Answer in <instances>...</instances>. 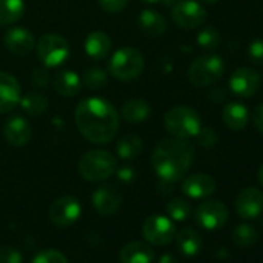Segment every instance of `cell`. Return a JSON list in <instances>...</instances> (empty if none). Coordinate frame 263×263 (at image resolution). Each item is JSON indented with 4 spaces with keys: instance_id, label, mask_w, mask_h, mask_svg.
<instances>
[{
    "instance_id": "1",
    "label": "cell",
    "mask_w": 263,
    "mask_h": 263,
    "mask_svg": "<svg viewBox=\"0 0 263 263\" xmlns=\"http://www.w3.org/2000/svg\"><path fill=\"white\" fill-rule=\"evenodd\" d=\"M74 122L81 135L93 144L110 143L119 128V113L104 98H88L78 104Z\"/></svg>"
},
{
    "instance_id": "2",
    "label": "cell",
    "mask_w": 263,
    "mask_h": 263,
    "mask_svg": "<svg viewBox=\"0 0 263 263\" xmlns=\"http://www.w3.org/2000/svg\"><path fill=\"white\" fill-rule=\"evenodd\" d=\"M194 158V146L187 140L172 137L157 144L152 154V166L163 183H175L187 174Z\"/></svg>"
},
{
    "instance_id": "3",
    "label": "cell",
    "mask_w": 263,
    "mask_h": 263,
    "mask_svg": "<svg viewBox=\"0 0 263 263\" xmlns=\"http://www.w3.org/2000/svg\"><path fill=\"white\" fill-rule=\"evenodd\" d=\"M164 127L175 138L189 140L200 134L201 118L197 110L186 105H178L171 108L164 115Z\"/></svg>"
},
{
    "instance_id": "4",
    "label": "cell",
    "mask_w": 263,
    "mask_h": 263,
    "mask_svg": "<svg viewBox=\"0 0 263 263\" xmlns=\"http://www.w3.org/2000/svg\"><path fill=\"white\" fill-rule=\"evenodd\" d=\"M79 175L91 183L108 180L116 171V158L107 151H90L84 154L78 163Z\"/></svg>"
},
{
    "instance_id": "5",
    "label": "cell",
    "mask_w": 263,
    "mask_h": 263,
    "mask_svg": "<svg viewBox=\"0 0 263 263\" xmlns=\"http://www.w3.org/2000/svg\"><path fill=\"white\" fill-rule=\"evenodd\" d=\"M144 64L141 51L132 47H124L113 53L108 62V71L118 81H134L141 76Z\"/></svg>"
},
{
    "instance_id": "6",
    "label": "cell",
    "mask_w": 263,
    "mask_h": 263,
    "mask_svg": "<svg viewBox=\"0 0 263 263\" xmlns=\"http://www.w3.org/2000/svg\"><path fill=\"white\" fill-rule=\"evenodd\" d=\"M224 70V61L218 54H204L191 64L187 78L197 87H208L220 81Z\"/></svg>"
},
{
    "instance_id": "7",
    "label": "cell",
    "mask_w": 263,
    "mask_h": 263,
    "mask_svg": "<svg viewBox=\"0 0 263 263\" xmlns=\"http://www.w3.org/2000/svg\"><path fill=\"white\" fill-rule=\"evenodd\" d=\"M37 56L45 67H59L68 59L70 45L62 36L48 33L37 42Z\"/></svg>"
},
{
    "instance_id": "8",
    "label": "cell",
    "mask_w": 263,
    "mask_h": 263,
    "mask_svg": "<svg viewBox=\"0 0 263 263\" xmlns=\"http://www.w3.org/2000/svg\"><path fill=\"white\" fill-rule=\"evenodd\" d=\"M208 13L195 0H181L172 7V21L183 30H195L206 22Z\"/></svg>"
},
{
    "instance_id": "9",
    "label": "cell",
    "mask_w": 263,
    "mask_h": 263,
    "mask_svg": "<svg viewBox=\"0 0 263 263\" xmlns=\"http://www.w3.org/2000/svg\"><path fill=\"white\" fill-rule=\"evenodd\" d=\"M228 215H229V212H228L226 204L218 200L203 201L195 209L197 223L208 231H215V229H220L221 226H224L228 221Z\"/></svg>"
},
{
    "instance_id": "10",
    "label": "cell",
    "mask_w": 263,
    "mask_h": 263,
    "mask_svg": "<svg viewBox=\"0 0 263 263\" xmlns=\"http://www.w3.org/2000/svg\"><path fill=\"white\" fill-rule=\"evenodd\" d=\"M143 234L149 243L167 245L175 238L177 229L171 218L164 215H152L143 224Z\"/></svg>"
},
{
    "instance_id": "11",
    "label": "cell",
    "mask_w": 263,
    "mask_h": 263,
    "mask_svg": "<svg viewBox=\"0 0 263 263\" xmlns=\"http://www.w3.org/2000/svg\"><path fill=\"white\" fill-rule=\"evenodd\" d=\"M81 215V203L73 195H62L50 206V220L61 228L73 224Z\"/></svg>"
},
{
    "instance_id": "12",
    "label": "cell",
    "mask_w": 263,
    "mask_h": 263,
    "mask_svg": "<svg viewBox=\"0 0 263 263\" xmlns=\"http://www.w3.org/2000/svg\"><path fill=\"white\" fill-rule=\"evenodd\" d=\"M235 211L243 220H254L263 212V192L257 187L240 191L235 198Z\"/></svg>"
},
{
    "instance_id": "13",
    "label": "cell",
    "mask_w": 263,
    "mask_h": 263,
    "mask_svg": "<svg viewBox=\"0 0 263 263\" xmlns=\"http://www.w3.org/2000/svg\"><path fill=\"white\" fill-rule=\"evenodd\" d=\"M229 88L234 95L249 98L260 88V76L251 68H237L229 78Z\"/></svg>"
},
{
    "instance_id": "14",
    "label": "cell",
    "mask_w": 263,
    "mask_h": 263,
    "mask_svg": "<svg viewBox=\"0 0 263 263\" xmlns=\"http://www.w3.org/2000/svg\"><path fill=\"white\" fill-rule=\"evenodd\" d=\"M22 98V88L19 81L10 73L0 71V113L14 110Z\"/></svg>"
},
{
    "instance_id": "15",
    "label": "cell",
    "mask_w": 263,
    "mask_h": 263,
    "mask_svg": "<svg viewBox=\"0 0 263 263\" xmlns=\"http://www.w3.org/2000/svg\"><path fill=\"white\" fill-rule=\"evenodd\" d=\"M93 206L101 215H111L115 214L122 203L121 191L113 184H104L98 187L93 194Z\"/></svg>"
},
{
    "instance_id": "16",
    "label": "cell",
    "mask_w": 263,
    "mask_h": 263,
    "mask_svg": "<svg viewBox=\"0 0 263 263\" xmlns=\"http://www.w3.org/2000/svg\"><path fill=\"white\" fill-rule=\"evenodd\" d=\"M4 135L5 140L14 146V147H22L27 143H30L33 130L30 122L24 116H13L11 119L7 121L4 127Z\"/></svg>"
},
{
    "instance_id": "17",
    "label": "cell",
    "mask_w": 263,
    "mask_h": 263,
    "mask_svg": "<svg viewBox=\"0 0 263 263\" xmlns=\"http://www.w3.org/2000/svg\"><path fill=\"white\" fill-rule=\"evenodd\" d=\"M215 180L206 174H194L191 177H187L183 181V192L184 195H187L189 198L194 200H201V198H208L215 192Z\"/></svg>"
},
{
    "instance_id": "18",
    "label": "cell",
    "mask_w": 263,
    "mask_h": 263,
    "mask_svg": "<svg viewBox=\"0 0 263 263\" xmlns=\"http://www.w3.org/2000/svg\"><path fill=\"white\" fill-rule=\"evenodd\" d=\"M5 45L13 54L27 56V54H30V51H33L36 41H34V36L31 31L21 28V27H14V28L7 31Z\"/></svg>"
},
{
    "instance_id": "19",
    "label": "cell",
    "mask_w": 263,
    "mask_h": 263,
    "mask_svg": "<svg viewBox=\"0 0 263 263\" xmlns=\"http://www.w3.org/2000/svg\"><path fill=\"white\" fill-rule=\"evenodd\" d=\"M154 249L144 241H130L119 252L121 263H152Z\"/></svg>"
},
{
    "instance_id": "20",
    "label": "cell",
    "mask_w": 263,
    "mask_h": 263,
    "mask_svg": "<svg viewBox=\"0 0 263 263\" xmlns=\"http://www.w3.org/2000/svg\"><path fill=\"white\" fill-rule=\"evenodd\" d=\"M84 48H85L87 56H90L95 61H102L111 51V41L105 33L93 31L87 36Z\"/></svg>"
},
{
    "instance_id": "21",
    "label": "cell",
    "mask_w": 263,
    "mask_h": 263,
    "mask_svg": "<svg viewBox=\"0 0 263 263\" xmlns=\"http://www.w3.org/2000/svg\"><path fill=\"white\" fill-rule=\"evenodd\" d=\"M140 30L149 37H160L166 33L167 24L166 19L154 10H143L138 17Z\"/></svg>"
},
{
    "instance_id": "22",
    "label": "cell",
    "mask_w": 263,
    "mask_h": 263,
    "mask_svg": "<svg viewBox=\"0 0 263 263\" xmlns=\"http://www.w3.org/2000/svg\"><path fill=\"white\" fill-rule=\"evenodd\" d=\"M152 108L149 102L143 98L128 99L121 108V118L128 124H138L149 118Z\"/></svg>"
},
{
    "instance_id": "23",
    "label": "cell",
    "mask_w": 263,
    "mask_h": 263,
    "mask_svg": "<svg viewBox=\"0 0 263 263\" xmlns=\"http://www.w3.org/2000/svg\"><path fill=\"white\" fill-rule=\"evenodd\" d=\"M81 85H82V81H81L79 74L71 70L61 71L59 74H56V78L53 81L54 90L65 98L76 96L81 91Z\"/></svg>"
},
{
    "instance_id": "24",
    "label": "cell",
    "mask_w": 263,
    "mask_h": 263,
    "mask_svg": "<svg viewBox=\"0 0 263 263\" xmlns=\"http://www.w3.org/2000/svg\"><path fill=\"white\" fill-rule=\"evenodd\" d=\"M177 237V245L178 249L187 255V257H194L201 251L203 246V238L200 235L198 231H195L194 228H184L181 229L178 234H175Z\"/></svg>"
},
{
    "instance_id": "25",
    "label": "cell",
    "mask_w": 263,
    "mask_h": 263,
    "mask_svg": "<svg viewBox=\"0 0 263 263\" xmlns=\"http://www.w3.org/2000/svg\"><path fill=\"white\" fill-rule=\"evenodd\" d=\"M248 108L240 102H229L223 108V121L232 130H243L248 124Z\"/></svg>"
},
{
    "instance_id": "26",
    "label": "cell",
    "mask_w": 263,
    "mask_h": 263,
    "mask_svg": "<svg viewBox=\"0 0 263 263\" xmlns=\"http://www.w3.org/2000/svg\"><path fill=\"white\" fill-rule=\"evenodd\" d=\"M25 14L24 0H0V25L10 27L19 22Z\"/></svg>"
},
{
    "instance_id": "27",
    "label": "cell",
    "mask_w": 263,
    "mask_h": 263,
    "mask_svg": "<svg viewBox=\"0 0 263 263\" xmlns=\"http://www.w3.org/2000/svg\"><path fill=\"white\" fill-rule=\"evenodd\" d=\"M143 141L138 135H124L116 143V154L121 160H134L143 152Z\"/></svg>"
},
{
    "instance_id": "28",
    "label": "cell",
    "mask_w": 263,
    "mask_h": 263,
    "mask_svg": "<svg viewBox=\"0 0 263 263\" xmlns=\"http://www.w3.org/2000/svg\"><path fill=\"white\" fill-rule=\"evenodd\" d=\"M21 108L30 116H41L48 108V99L39 91H30L21 98Z\"/></svg>"
},
{
    "instance_id": "29",
    "label": "cell",
    "mask_w": 263,
    "mask_h": 263,
    "mask_svg": "<svg viewBox=\"0 0 263 263\" xmlns=\"http://www.w3.org/2000/svg\"><path fill=\"white\" fill-rule=\"evenodd\" d=\"M257 240H258V234H257L255 228L251 224H246V223L238 224L232 232V241L238 248H249V246L255 245Z\"/></svg>"
},
{
    "instance_id": "30",
    "label": "cell",
    "mask_w": 263,
    "mask_h": 263,
    "mask_svg": "<svg viewBox=\"0 0 263 263\" xmlns=\"http://www.w3.org/2000/svg\"><path fill=\"white\" fill-rule=\"evenodd\" d=\"M81 81L88 90H101L107 85V71L99 67H90L84 71Z\"/></svg>"
},
{
    "instance_id": "31",
    "label": "cell",
    "mask_w": 263,
    "mask_h": 263,
    "mask_svg": "<svg viewBox=\"0 0 263 263\" xmlns=\"http://www.w3.org/2000/svg\"><path fill=\"white\" fill-rule=\"evenodd\" d=\"M167 214L175 221H184L191 215V204L184 198H172L167 203Z\"/></svg>"
},
{
    "instance_id": "32",
    "label": "cell",
    "mask_w": 263,
    "mask_h": 263,
    "mask_svg": "<svg viewBox=\"0 0 263 263\" xmlns=\"http://www.w3.org/2000/svg\"><path fill=\"white\" fill-rule=\"evenodd\" d=\"M197 42L204 50H214L220 44V33L215 28H212V27H206V28H203L198 33Z\"/></svg>"
},
{
    "instance_id": "33",
    "label": "cell",
    "mask_w": 263,
    "mask_h": 263,
    "mask_svg": "<svg viewBox=\"0 0 263 263\" xmlns=\"http://www.w3.org/2000/svg\"><path fill=\"white\" fill-rule=\"evenodd\" d=\"M33 263H68L67 257L61 252V251H56V249H45V251H41Z\"/></svg>"
},
{
    "instance_id": "34",
    "label": "cell",
    "mask_w": 263,
    "mask_h": 263,
    "mask_svg": "<svg viewBox=\"0 0 263 263\" xmlns=\"http://www.w3.org/2000/svg\"><path fill=\"white\" fill-rule=\"evenodd\" d=\"M0 263H22V254L8 245L0 246Z\"/></svg>"
},
{
    "instance_id": "35",
    "label": "cell",
    "mask_w": 263,
    "mask_h": 263,
    "mask_svg": "<svg viewBox=\"0 0 263 263\" xmlns=\"http://www.w3.org/2000/svg\"><path fill=\"white\" fill-rule=\"evenodd\" d=\"M128 4V0H99V7L110 14L121 13Z\"/></svg>"
},
{
    "instance_id": "36",
    "label": "cell",
    "mask_w": 263,
    "mask_h": 263,
    "mask_svg": "<svg viewBox=\"0 0 263 263\" xmlns=\"http://www.w3.org/2000/svg\"><path fill=\"white\" fill-rule=\"evenodd\" d=\"M248 54L249 59L255 64H263V41L255 39L249 44L248 47Z\"/></svg>"
},
{
    "instance_id": "37",
    "label": "cell",
    "mask_w": 263,
    "mask_h": 263,
    "mask_svg": "<svg viewBox=\"0 0 263 263\" xmlns=\"http://www.w3.org/2000/svg\"><path fill=\"white\" fill-rule=\"evenodd\" d=\"M198 137V141L201 146H206V147H211L217 143V135L214 134V130L211 128H203L200 130V134L197 135Z\"/></svg>"
},
{
    "instance_id": "38",
    "label": "cell",
    "mask_w": 263,
    "mask_h": 263,
    "mask_svg": "<svg viewBox=\"0 0 263 263\" xmlns=\"http://www.w3.org/2000/svg\"><path fill=\"white\" fill-rule=\"evenodd\" d=\"M252 124L258 134L263 135V104H258L252 113Z\"/></svg>"
},
{
    "instance_id": "39",
    "label": "cell",
    "mask_w": 263,
    "mask_h": 263,
    "mask_svg": "<svg viewBox=\"0 0 263 263\" xmlns=\"http://www.w3.org/2000/svg\"><path fill=\"white\" fill-rule=\"evenodd\" d=\"M118 178L124 183H130V181H134L135 178V172L132 167H121L118 171Z\"/></svg>"
},
{
    "instance_id": "40",
    "label": "cell",
    "mask_w": 263,
    "mask_h": 263,
    "mask_svg": "<svg viewBox=\"0 0 263 263\" xmlns=\"http://www.w3.org/2000/svg\"><path fill=\"white\" fill-rule=\"evenodd\" d=\"M158 263H178V261H177V258H175L172 254H164V255L160 258Z\"/></svg>"
},
{
    "instance_id": "41",
    "label": "cell",
    "mask_w": 263,
    "mask_h": 263,
    "mask_svg": "<svg viewBox=\"0 0 263 263\" xmlns=\"http://www.w3.org/2000/svg\"><path fill=\"white\" fill-rule=\"evenodd\" d=\"M160 2H161L163 5H166V7H174V5H177L178 2H181V0H160Z\"/></svg>"
},
{
    "instance_id": "42",
    "label": "cell",
    "mask_w": 263,
    "mask_h": 263,
    "mask_svg": "<svg viewBox=\"0 0 263 263\" xmlns=\"http://www.w3.org/2000/svg\"><path fill=\"white\" fill-rule=\"evenodd\" d=\"M258 181H260V184L263 186V164H261V167L258 169Z\"/></svg>"
},
{
    "instance_id": "43",
    "label": "cell",
    "mask_w": 263,
    "mask_h": 263,
    "mask_svg": "<svg viewBox=\"0 0 263 263\" xmlns=\"http://www.w3.org/2000/svg\"><path fill=\"white\" fill-rule=\"evenodd\" d=\"M143 4H158L160 0H141Z\"/></svg>"
},
{
    "instance_id": "44",
    "label": "cell",
    "mask_w": 263,
    "mask_h": 263,
    "mask_svg": "<svg viewBox=\"0 0 263 263\" xmlns=\"http://www.w3.org/2000/svg\"><path fill=\"white\" fill-rule=\"evenodd\" d=\"M200 2H203V4H209V5H212V4H215L217 0H200Z\"/></svg>"
}]
</instances>
